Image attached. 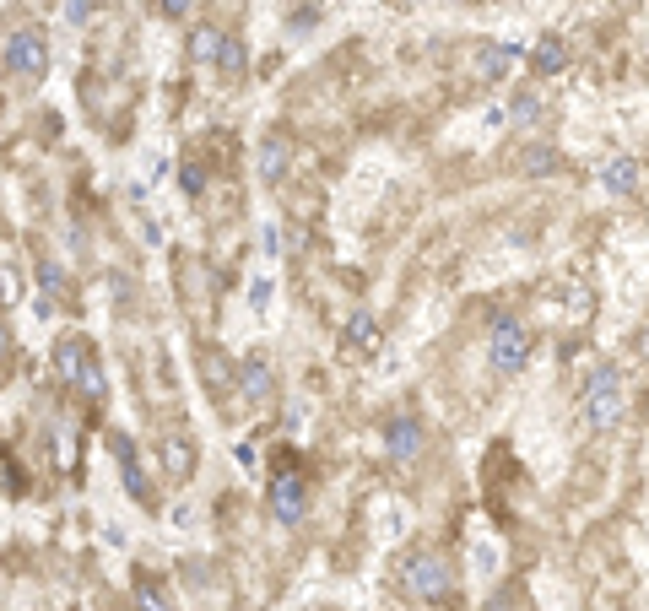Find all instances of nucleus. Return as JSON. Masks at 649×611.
Returning <instances> with one entry per match:
<instances>
[{"label":"nucleus","mask_w":649,"mask_h":611,"mask_svg":"<svg viewBox=\"0 0 649 611\" xmlns=\"http://www.w3.org/2000/svg\"><path fill=\"white\" fill-rule=\"evenodd\" d=\"M55 374L71 384V390H82L87 401H103V395H109V379H103V368H98V352H92V341H82V336L55 341Z\"/></svg>","instance_id":"1"},{"label":"nucleus","mask_w":649,"mask_h":611,"mask_svg":"<svg viewBox=\"0 0 649 611\" xmlns=\"http://www.w3.org/2000/svg\"><path fill=\"white\" fill-rule=\"evenodd\" d=\"M622 417V384H617V363H595L585 379V428L590 433H612Z\"/></svg>","instance_id":"2"},{"label":"nucleus","mask_w":649,"mask_h":611,"mask_svg":"<svg viewBox=\"0 0 649 611\" xmlns=\"http://www.w3.org/2000/svg\"><path fill=\"white\" fill-rule=\"evenodd\" d=\"M406 590L428 606H444L449 595H455V568H449V557H439V552L412 557V563H406Z\"/></svg>","instance_id":"3"},{"label":"nucleus","mask_w":649,"mask_h":611,"mask_svg":"<svg viewBox=\"0 0 649 611\" xmlns=\"http://www.w3.org/2000/svg\"><path fill=\"white\" fill-rule=\"evenodd\" d=\"M487 363H493L498 374H520V368L531 363V330L514 320V314H498L493 341H487Z\"/></svg>","instance_id":"4"},{"label":"nucleus","mask_w":649,"mask_h":611,"mask_svg":"<svg viewBox=\"0 0 649 611\" xmlns=\"http://www.w3.org/2000/svg\"><path fill=\"white\" fill-rule=\"evenodd\" d=\"M49 71V49H44V33L38 28H11L6 33V76L11 82H38Z\"/></svg>","instance_id":"5"},{"label":"nucleus","mask_w":649,"mask_h":611,"mask_svg":"<svg viewBox=\"0 0 649 611\" xmlns=\"http://www.w3.org/2000/svg\"><path fill=\"white\" fill-rule=\"evenodd\" d=\"M266 498H271V514H276L282 525H303V514H309V482H303L298 471H282V476H276Z\"/></svg>","instance_id":"6"},{"label":"nucleus","mask_w":649,"mask_h":611,"mask_svg":"<svg viewBox=\"0 0 649 611\" xmlns=\"http://www.w3.org/2000/svg\"><path fill=\"white\" fill-rule=\"evenodd\" d=\"M384 449H390L395 466H412V460L422 455V428H417V417H390V422H384Z\"/></svg>","instance_id":"7"},{"label":"nucleus","mask_w":649,"mask_h":611,"mask_svg":"<svg viewBox=\"0 0 649 611\" xmlns=\"http://www.w3.org/2000/svg\"><path fill=\"white\" fill-rule=\"evenodd\" d=\"M238 390H244V401H271V390H276V374H271V363L260 352H249L244 363H238Z\"/></svg>","instance_id":"8"},{"label":"nucleus","mask_w":649,"mask_h":611,"mask_svg":"<svg viewBox=\"0 0 649 611\" xmlns=\"http://www.w3.org/2000/svg\"><path fill=\"white\" fill-rule=\"evenodd\" d=\"M109 449H114V460H119V471H125V487H130V498L136 503H147V482H141V460H136V444H130L125 433H109Z\"/></svg>","instance_id":"9"},{"label":"nucleus","mask_w":649,"mask_h":611,"mask_svg":"<svg viewBox=\"0 0 649 611\" xmlns=\"http://www.w3.org/2000/svg\"><path fill=\"white\" fill-rule=\"evenodd\" d=\"M287 163H293V146H287V136L282 130H271L266 141H260V179H282L287 174Z\"/></svg>","instance_id":"10"},{"label":"nucleus","mask_w":649,"mask_h":611,"mask_svg":"<svg viewBox=\"0 0 649 611\" xmlns=\"http://www.w3.org/2000/svg\"><path fill=\"white\" fill-rule=\"evenodd\" d=\"M601 184L612 195H628L633 184H639V163H633V157H612V163L601 168Z\"/></svg>","instance_id":"11"},{"label":"nucleus","mask_w":649,"mask_h":611,"mask_svg":"<svg viewBox=\"0 0 649 611\" xmlns=\"http://www.w3.org/2000/svg\"><path fill=\"white\" fill-rule=\"evenodd\" d=\"M347 347L352 352H374L379 347V325H374V314H368V309H357L347 320Z\"/></svg>","instance_id":"12"},{"label":"nucleus","mask_w":649,"mask_h":611,"mask_svg":"<svg viewBox=\"0 0 649 611\" xmlns=\"http://www.w3.org/2000/svg\"><path fill=\"white\" fill-rule=\"evenodd\" d=\"M531 65H536V76H558L563 65H568V49H563V38H541V44L531 49Z\"/></svg>","instance_id":"13"},{"label":"nucleus","mask_w":649,"mask_h":611,"mask_svg":"<svg viewBox=\"0 0 649 611\" xmlns=\"http://www.w3.org/2000/svg\"><path fill=\"white\" fill-rule=\"evenodd\" d=\"M222 44H228V38H222L217 28H195L190 33V60L195 65H217L222 60Z\"/></svg>","instance_id":"14"},{"label":"nucleus","mask_w":649,"mask_h":611,"mask_svg":"<svg viewBox=\"0 0 649 611\" xmlns=\"http://www.w3.org/2000/svg\"><path fill=\"white\" fill-rule=\"evenodd\" d=\"M514 168H520V174H558V168H563V157L552 152V146H525V152H520V163H514Z\"/></svg>","instance_id":"15"},{"label":"nucleus","mask_w":649,"mask_h":611,"mask_svg":"<svg viewBox=\"0 0 649 611\" xmlns=\"http://www.w3.org/2000/svg\"><path fill=\"white\" fill-rule=\"evenodd\" d=\"M514 60H520V49H509V44H503V49H487V55H482V76H503Z\"/></svg>","instance_id":"16"},{"label":"nucleus","mask_w":649,"mask_h":611,"mask_svg":"<svg viewBox=\"0 0 649 611\" xmlns=\"http://www.w3.org/2000/svg\"><path fill=\"white\" fill-rule=\"evenodd\" d=\"M163 460H168V471H174V476H184V471H190V444H184V438H168Z\"/></svg>","instance_id":"17"},{"label":"nucleus","mask_w":649,"mask_h":611,"mask_svg":"<svg viewBox=\"0 0 649 611\" xmlns=\"http://www.w3.org/2000/svg\"><path fill=\"white\" fill-rule=\"evenodd\" d=\"M217 65H222V76H244V44H238V38H228Z\"/></svg>","instance_id":"18"},{"label":"nucleus","mask_w":649,"mask_h":611,"mask_svg":"<svg viewBox=\"0 0 649 611\" xmlns=\"http://www.w3.org/2000/svg\"><path fill=\"white\" fill-rule=\"evenodd\" d=\"M184 190H190V195H201V190H206V174H201V163H190V168H184Z\"/></svg>","instance_id":"19"},{"label":"nucleus","mask_w":649,"mask_h":611,"mask_svg":"<svg viewBox=\"0 0 649 611\" xmlns=\"http://www.w3.org/2000/svg\"><path fill=\"white\" fill-rule=\"evenodd\" d=\"M60 287H65L60 265H55V260H44V292H60Z\"/></svg>","instance_id":"20"},{"label":"nucleus","mask_w":649,"mask_h":611,"mask_svg":"<svg viewBox=\"0 0 649 611\" xmlns=\"http://www.w3.org/2000/svg\"><path fill=\"white\" fill-rule=\"evenodd\" d=\"M163 17H190V0H163Z\"/></svg>","instance_id":"21"},{"label":"nucleus","mask_w":649,"mask_h":611,"mask_svg":"<svg viewBox=\"0 0 649 611\" xmlns=\"http://www.w3.org/2000/svg\"><path fill=\"white\" fill-rule=\"evenodd\" d=\"M476 568H482V574H493V568H498L493 563V547H476Z\"/></svg>","instance_id":"22"}]
</instances>
